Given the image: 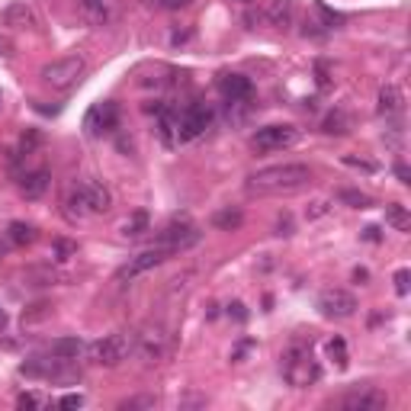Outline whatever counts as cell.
Masks as SVG:
<instances>
[{
  "instance_id": "f546056e",
  "label": "cell",
  "mask_w": 411,
  "mask_h": 411,
  "mask_svg": "<svg viewBox=\"0 0 411 411\" xmlns=\"http://www.w3.org/2000/svg\"><path fill=\"white\" fill-rule=\"evenodd\" d=\"M328 212H331V203H328V199H312L305 209V219L312 222V219H322V215H328Z\"/></svg>"
},
{
  "instance_id": "ba28073f",
  "label": "cell",
  "mask_w": 411,
  "mask_h": 411,
  "mask_svg": "<svg viewBox=\"0 0 411 411\" xmlns=\"http://www.w3.org/2000/svg\"><path fill=\"white\" fill-rule=\"evenodd\" d=\"M338 405L344 411H382V408H389V396L373 386H356L350 392H344L338 398Z\"/></svg>"
},
{
  "instance_id": "cb8c5ba5",
  "label": "cell",
  "mask_w": 411,
  "mask_h": 411,
  "mask_svg": "<svg viewBox=\"0 0 411 411\" xmlns=\"http://www.w3.org/2000/svg\"><path fill=\"white\" fill-rule=\"evenodd\" d=\"M324 350H328V356H331V360L340 366V370H344V366L350 363L347 340H344V338H338V334H334V338H328V344H324Z\"/></svg>"
},
{
  "instance_id": "d6986e66",
  "label": "cell",
  "mask_w": 411,
  "mask_h": 411,
  "mask_svg": "<svg viewBox=\"0 0 411 411\" xmlns=\"http://www.w3.org/2000/svg\"><path fill=\"white\" fill-rule=\"evenodd\" d=\"M405 106V94L398 84H386V87H380V116H396V113H402Z\"/></svg>"
},
{
  "instance_id": "3957f363",
  "label": "cell",
  "mask_w": 411,
  "mask_h": 411,
  "mask_svg": "<svg viewBox=\"0 0 411 411\" xmlns=\"http://www.w3.org/2000/svg\"><path fill=\"white\" fill-rule=\"evenodd\" d=\"M132 350H135V338H132V334L116 331V334H106V338L87 344V347H84V356H87L90 363H96V366H119V363H126Z\"/></svg>"
},
{
  "instance_id": "ffe728a7",
  "label": "cell",
  "mask_w": 411,
  "mask_h": 411,
  "mask_svg": "<svg viewBox=\"0 0 411 411\" xmlns=\"http://www.w3.org/2000/svg\"><path fill=\"white\" fill-rule=\"evenodd\" d=\"M84 340L80 338H58V340H52V347H48V356H55V360H78L80 354H84Z\"/></svg>"
},
{
  "instance_id": "836d02e7",
  "label": "cell",
  "mask_w": 411,
  "mask_h": 411,
  "mask_svg": "<svg viewBox=\"0 0 411 411\" xmlns=\"http://www.w3.org/2000/svg\"><path fill=\"white\" fill-rule=\"evenodd\" d=\"M58 405H62V408H80V405H84V396H80V392H71V396L58 398Z\"/></svg>"
},
{
  "instance_id": "30bf717a",
  "label": "cell",
  "mask_w": 411,
  "mask_h": 411,
  "mask_svg": "<svg viewBox=\"0 0 411 411\" xmlns=\"http://www.w3.org/2000/svg\"><path fill=\"white\" fill-rule=\"evenodd\" d=\"M135 350L145 363H158L167 350V338L161 328H145L142 334H135Z\"/></svg>"
},
{
  "instance_id": "74e56055",
  "label": "cell",
  "mask_w": 411,
  "mask_h": 411,
  "mask_svg": "<svg viewBox=\"0 0 411 411\" xmlns=\"http://www.w3.org/2000/svg\"><path fill=\"white\" fill-rule=\"evenodd\" d=\"M396 177H398V180H402V183H411V174H408V167H405L402 161H398V164H396Z\"/></svg>"
},
{
  "instance_id": "7c38bea8",
  "label": "cell",
  "mask_w": 411,
  "mask_h": 411,
  "mask_svg": "<svg viewBox=\"0 0 411 411\" xmlns=\"http://www.w3.org/2000/svg\"><path fill=\"white\" fill-rule=\"evenodd\" d=\"M78 190H80V196H84V203H87V209L90 212H110L113 209V193L106 190V187H103L100 180H80L78 183Z\"/></svg>"
},
{
  "instance_id": "e575fe53",
  "label": "cell",
  "mask_w": 411,
  "mask_h": 411,
  "mask_svg": "<svg viewBox=\"0 0 411 411\" xmlns=\"http://www.w3.org/2000/svg\"><path fill=\"white\" fill-rule=\"evenodd\" d=\"M16 405H20V408H39L42 398H39V396H32V392H23V396L16 398Z\"/></svg>"
},
{
  "instance_id": "1f68e13d",
  "label": "cell",
  "mask_w": 411,
  "mask_h": 411,
  "mask_svg": "<svg viewBox=\"0 0 411 411\" xmlns=\"http://www.w3.org/2000/svg\"><path fill=\"white\" fill-rule=\"evenodd\" d=\"M408 280H411V273H408V270H396V277H392V283H396V293L398 296H408V289H411V286H408Z\"/></svg>"
},
{
  "instance_id": "484cf974",
  "label": "cell",
  "mask_w": 411,
  "mask_h": 411,
  "mask_svg": "<svg viewBox=\"0 0 411 411\" xmlns=\"http://www.w3.org/2000/svg\"><path fill=\"white\" fill-rule=\"evenodd\" d=\"M7 238L13 245H29V241H36V229H32L29 222H13L7 229Z\"/></svg>"
},
{
  "instance_id": "6da1fadb",
  "label": "cell",
  "mask_w": 411,
  "mask_h": 411,
  "mask_svg": "<svg viewBox=\"0 0 411 411\" xmlns=\"http://www.w3.org/2000/svg\"><path fill=\"white\" fill-rule=\"evenodd\" d=\"M312 183V167L299 161H286V164H270L261 167L247 177V193L257 196H280V193H299Z\"/></svg>"
},
{
  "instance_id": "7a4b0ae2",
  "label": "cell",
  "mask_w": 411,
  "mask_h": 411,
  "mask_svg": "<svg viewBox=\"0 0 411 411\" xmlns=\"http://www.w3.org/2000/svg\"><path fill=\"white\" fill-rule=\"evenodd\" d=\"M283 376L289 386L296 389H305L312 386V382H318V376H322V366H318L315 354H312V347L308 344H289L283 354Z\"/></svg>"
},
{
  "instance_id": "d4e9b609",
  "label": "cell",
  "mask_w": 411,
  "mask_h": 411,
  "mask_svg": "<svg viewBox=\"0 0 411 411\" xmlns=\"http://www.w3.org/2000/svg\"><path fill=\"white\" fill-rule=\"evenodd\" d=\"M148 231V212H132L126 222H122V235L126 238H138Z\"/></svg>"
},
{
  "instance_id": "8fae6325",
  "label": "cell",
  "mask_w": 411,
  "mask_h": 411,
  "mask_svg": "<svg viewBox=\"0 0 411 411\" xmlns=\"http://www.w3.org/2000/svg\"><path fill=\"white\" fill-rule=\"evenodd\" d=\"M167 257H171V254H167V251H161L158 245H154V247H148V251H142L138 257H132V261H129L126 267L119 270V280H135V277H142V273H148V270L161 267V264H164Z\"/></svg>"
},
{
  "instance_id": "f35d334b",
  "label": "cell",
  "mask_w": 411,
  "mask_h": 411,
  "mask_svg": "<svg viewBox=\"0 0 411 411\" xmlns=\"http://www.w3.org/2000/svg\"><path fill=\"white\" fill-rule=\"evenodd\" d=\"M10 55H13V45L7 39H0V58H10Z\"/></svg>"
},
{
  "instance_id": "7bdbcfd3",
  "label": "cell",
  "mask_w": 411,
  "mask_h": 411,
  "mask_svg": "<svg viewBox=\"0 0 411 411\" xmlns=\"http://www.w3.org/2000/svg\"><path fill=\"white\" fill-rule=\"evenodd\" d=\"M145 3H158V0H145Z\"/></svg>"
},
{
  "instance_id": "8992f818",
  "label": "cell",
  "mask_w": 411,
  "mask_h": 411,
  "mask_svg": "<svg viewBox=\"0 0 411 411\" xmlns=\"http://www.w3.org/2000/svg\"><path fill=\"white\" fill-rule=\"evenodd\" d=\"M212 126V110L206 103H187L183 110H177V129H180V142H190L196 135H203Z\"/></svg>"
},
{
  "instance_id": "7402d4cb",
  "label": "cell",
  "mask_w": 411,
  "mask_h": 411,
  "mask_svg": "<svg viewBox=\"0 0 411 411\" xmlns=\"http://www.w3.org/2000/svg\"><path fill=\"white\" fill-rule=\"evenodd\" d=\"M386 225H392L396 231H411V215L402 203H389L386 206Z\"/></svg>"
},
{
  "instance_id": "ab89813d",
  "label": "cell",
  "mask_w": 411,
  "mask_h": 411,
  "mask_svg": "<svg viewBox=\"0 0 411 411\" xmlns=\"http://www.w3.org/2000/svg\"><path fill=\"white\" fill-rule=\"evenodd\" d=\"M277 235H293V222H289V219L280 222V231H277Z\"/></svg>"
},
{
  "instance_id": "e0dca14e",
  "label": "cell",
  "mask_w": 411,
  "mask_h": 411,
  "mask_svg": "<svg viewBox=\"0 0 411 411\" xmlns=\"http://www.w3.org/2000/svg\"><path fill=\"white\" fill-rule=\"evenodd\" d=\"M48 187H52V174H48L45 167H39V171H29V174L20 180V193H23L26 199H42L48 193Z\"/></svg>"
},
{
  "instance_id": "9c48e42d",
  "label": "cell",
  "mask_w": 411,
  "mask_h": 411,
  "mask_svg": "<svg viewBox=\"0 0 411 411\" xmlns=\"http://www.w3.org/2000/svg\"><path fill=\"white\" fill-rule=\"evenodd\" d=\"M318 308L324 318H350L360 305H356V296L347 289H324L318 296Z\"/></svg>"
},
{
  "instance_id": "52a82bcc",
  "label": "cell",
  "mask_w": 411,
  "mask_h": 411,
  "mask_svg": "<svg viewBox=\"0 0 411 411\" xmlns=\"http://www.w3.org/2000/svg\"><path fill=\"white\" fill-rule=\"evenodd\" d=\"M199 238L203 231L190 222H174V225H167L164 231L158 235V247L167 254H180V251H190L193 245H199Z\"/></svg>"
},
{
  "instance_id": "4dcf8cb0",
  "label": "cell",
  "mask_w": 411,
  "mask_h": 411,
  "mask_svg": "<svg viewBox=\"0 0 411 411\" xmlns=\"http://www.w3.org/2000/svg\"><path fill=\"white\" fill-rule=\"evenodd\" d=\"M119 408L129 411V408H154V396H135V398H126L119 402Z\"/></svg>"
},
{
  "instance_id": "4316f807",
  "label": "cell",
  "mask_w": 411,
  "mask_h": 411,
  "mask_svg": "<svg viewBox=\"0 0 411 411\" xmlns=\"http://www.w3.org/2000/svg\"><path fill=\"white\" fill-rule=\"evenodd\" d=\"M80 10H84V16H87V20H94V23H103V20L110 16L106 0H80Z\"/></svg>"
},
{
  "instance_id": "d590c367",
  "label": "cell",
  "mask_w": 411,
  "mask_h": 411,
  "mask_svg": "<svg viewBox=\"0 0 411 411\" xmlns=\"http://www.w3.org/2000/svg\"><path fill=\"white\" fill-rule=\"evenodd\" d=\"M158 3H161L164 10H183V7H190L193 0H158Z\"/></svg>"
},
{
  "instance_id": "f6af8a7d",
  "label": "cell",
  "mask_w": 411,
  "mask_h": 411,
  "mask_svg": "<svg viewBox=\"0 0 411 411\" xmlns=\"http://www.w3.org/2000/svg\"><path fill=\"white\" fill-rule=\"evenodd\" d=\"M0 106H3V96H0Z\"/></svg>"
},
{
  "instance_id": "60d3db41",
  "label": "cell",
  "mask_w": 411,
  "mask_h": 411,
  "mask_svg": "<svg viewBox=\"0 0 411 411\" xmlns=\"http://www.w3.org/2000/svg\"><path fill=\"white\" fill-rule=\"evenodd\" d=\"M366 241H380V231H376V229H366Z\"/></svg>"
},
{
  "instance_id": "ee69618b",
  "label": "cell",
  "mask_w": 411,
  "mask_h": 411,
  "mask_svg": "<svg viewBox=\"0 0 411 411\" xmlns=\"http://www.w3.org/2000/svg\"><path fill=\"white\" fill-rule=\"evenodd\" d=\"M238 3H251V0H238Z\"/></svg>"
},
{
  "instance_id": "603a6c76",
  "label": "cell",
  "mask_w": 411,
  "mask_h": 411,
  "mask_svg": "<svg viewBox=\"0 0 411 411\" xmlns=\"http://www.w3.org/2000/svg\"><path fill=\"white\" fill-rule=\"evenodd\" d=\"M347 129H350V116L344 110L328 113V116H324V122H322V132L324 135H344Z\"/></svg>"
},
{
  "instance_id": "d6a6232c",
  "label": "cell",
  "mask_w": 411,
  "mask_h": 411,
  "mask_svg": "<svg viewBox=\"0 0 411 411\" xmlns=\"http://www.w3.org/2000/svg\"><path fill=\"white\" fill-rule=\"evenodd\" d=\"M344 164L347 167H360V171H366V174H376V164H373V161H363V158H354V154H344Z\"/></svg>"
},
{
  "instance_id": "277c9868",
  "label": "cell",
  "mask_w": 411,
  "mask_h": 411,
  "mask_svg": "<svg viewBox=\"0 0 411 411\" xmlns=\"http://www.w3.org/2000/svg\"><path fill=\"white\" fill-rule=\"evenodd\" d=\"M87 71V62L80 55H64V58H55V62H48L42 68V84L52 90H71L80 78Z\"/></svg>"
},
{
  "instance_id": "8d00e7d4",
  "label": "cell",
  "mask_w": 411,
  "mask_h": 411,
  "mask_svg": "<svg viewBox=\"0 0 411 411\" xmlns=\"http://www.w3.org/2000/svg\"><path fill=\"white\" fill-rule=\"evenodd\" d=\"M55 251H58V261H68V254H74V245H68V241H55Z\"/></svg>"
},
{
  "instance_id": "44dd1931",
  "label": "cell",
  "mask_w": 411,
  "mask_h": 411,
  "mask_svg": "<svg viewBox=\"0 0 411 411\" xmlns=\"http://www.w3.org/2000/svg\"><path fill=\"white\" fill-rule=\"evenodd\" d=\"M241 222H245V212L238 206H225V209L212 212V229H219V231H238Z\"/></svg>"
},
{
  "instance_id": "b9f144b4",
  "label": "cell",
  "mask_w": 411,
  "mask_h": 411,
  "mask_svg": "<svg viewBox=\"0 0 411 411\" xmlns=\"http://www.w3.org/2000/svg\"><path fill=\"white\" fill-rule=\"evenodd\" d=\"M0 324H3V308H0Z\"/></svg>"
},
{
  "instance_id": "4fadbf2b",
  "label": "cell",
  "mask_w": 411,
  "mask_h": 411,
  "mask_svg": "<svg viewBox=\"0 0 411 411\" xmlns=\"http://www.w3.org/2000/svg\"><path fill=\"white\" fill-rule=\"evenodd\" d=\"M219 90H222V96H225V103L251 100V96H254V84H251V78H245V74H222V78H219Z\"/></svg>"
},
{
  "instance_id": "2e32d148",
  "label": "cell",
  "mask_w": 411,
  "mask_h": 411,
  "mask_svg": "<svg viewBox=\"0 0 411 411\" xmlns=\"http://www.w3.org/2000/svg\"><path fill=\"white\" fill-rule=\"evenodd\" d=\"M293 16H296L293 0H264V20H267L270 26L286 29V26L293 23Z\"/></svg>"
},
{
  "instance_id": "f1b7e54d",
  "label": "cell",
  "mask_w": 411,
  "mask_h": 411,
  "mask_svg": "<svg viewBox=\"0 0 411 411\" xmlns=\"http://www.w3.org/2000/svg\"><path fill=\"white\" fill-rule=\"evenodd\" d=\"M338 199L344 206H350V209H366V206L373 203L366 193H360V190H338Z\"/></svg>"
},
{
  "instance_id": "ac0fdd59",
  "label": "cell",
  "mask_w": 411,
  "mask_h": 411,
  "mask_svg": "<svg viewBox=\"0 0 411 411\" xmlns=\"http://www.w3.org/2000/svg\"><path fill=\"white\" fill-rule=\"evenodd\" d=\"M158 138L167 145V148L180 145V129H177V110H171V106H158Z\"/></svg>"
},
{
  "instance_id": "5b68a950",
  "label": "cell",
  "mask_w": 411,
  "mask_h": 411,
  "mask_svg": "<svg viewBox=\"0 0 411 411\" xmlns=\"http://www.w3.org/2000/svg\"><path fill=\"white\" fill-rule=\"evenodd\" d=\"M299 142V129L296 126H264L251 135V148L254 151H286Z\"/></svg>"
},
{
  "instance_id": "9a60e30c",
  "label": "cell",
  "mask_w": 411,
  "mask_h": 411,
  "mask_svg": "<svg viewBox=\"0 0 411 411\" xmlns=\"http://www.w3.org/2000/svg\"><path fill=\"white\" fill-rule=\"evenodd\" d=\"M36 13H32V7L26 3V0H13L7 10H3V26H10V29H36Z\"/></svg>"
},
{
  "instance_id": "83f0119b",
  "label": "cell",
  "mask_w": 411,
  "mask_h": 411,
  "mask_svg": "<svg viewBox=\"0 0 411 411\" xmlns=\"http://www.w3.org/2000/svg\"><path fill=\"white\" fill-rule=\"evenodd\" d=\"M315 10H318V16H322V23H318V26H324V29H340V26L347 23V20H344L340 13H334V10H328V7H324L322 0L315 3Z\"/></svg>"
},
{
  "instance_id": "5bb4252c",
  "label": "cell",
  "mask_w": 411,
  "mask_h": 411,
  "mask_svg": "<svg viewBox=\"0 0 411 411\" xmlns=\"http://www.w3.org/2000/svg\"><path fill=\"white\" fill-rule=\"evenodd\" d=\"M87 129L90 132H113L119 129V106L116 103H100L87 113Z\"/></svg>"
}]
</instances>
